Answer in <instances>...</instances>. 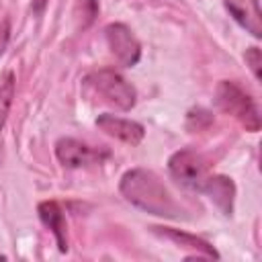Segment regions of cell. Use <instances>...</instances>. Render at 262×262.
<instances>
[{
    "mask_svg": "<svg viewBox=\"0 0 262 262\" xmlns=\"http://www.w3.org/2000/svg\"><path fill=\"white\" fill-rule=\"evenodd\" d=\"M119 190L131 205H135L145 213L168 217V219L184 217L180 203L172 196V192L164 186V182L151 170H145V168L127 170L121 178Z\"/></svg>",
    "mask_w": 262,
    "mask_h": 262,
    "instance_id": "1",
    "label": "cell"
},
{
    "mask_svg": "<svg viewBox=\"0 0 262 262\" xmlns=\"http://www.w3.org/2000/svg\"><path fill=\"white\" fill-rule=\"evenodd\" d=\"M84 88L100 102L115 106L117 111H131L137 100L135 88L115 70L104 68L84 78Z\"/></svg>",
    "mask_w": 262,
    "mask_h": 262,
    "instance_id": "2",
    "label": "cell"
},
{
    "mask_svg": "<svg viewBox=\"0 0 262 262\" xmlns=\"http://www.w3.org/2000/svg\"><path fill=\"white\" fill-rule=\"evenodd\" d=\"M215 102L225 115L235 117L248 131L256 133L260 129V113L254 98L246 90H242L235 82H227V80L221 82L217 86Z\"/></svg>",
    "mask_w": 262,
    "mask_h": 262,
    "instance_id": "3",
    "label": "cell"
},
{
    "mask_svg": "<svg viewBox=\"0 0 262 262\" xmlns=\"http://www.w3.org/2000/svg\"><path fill=\"white\" fill-rule=\"evenodd\" d=\"M168 170L170 174L184 186L192 190H201L205 180L209 178V164L207 160L192 151V149H178L170 156L168 160Z\"/></svg>",
    "mask_w": 262,
    "mask_h": 262,
    "instance_id": "4",
    "label": "cell"
},
{
    "mask_svg": "<svg viewBox=\"0 0 262 262\" xmlns=\"http://www.w3.org/2000/svg\"><path fill=\"white\" fill-rule=\"evenodd\" d=\"M104 37L108 43L111 53L117 57V61L125 68H133L141 57V45L137 37L131 33V29L123 23H111L104 29Z\"/></svg>",
    "mask_w": 262,
    "mask_h": 262,
    "instance_id": "5",
    "label": "cell"
},
{
    "mask_svg": "<svg viewBox=\"0 0 262 262\" xmlns=\"http://www.w3.org/2000/svg\"><path fill=\"white\" fill-rule=\"evenodd\" d=\"M55 156L66 168H82L88 164H100L104 158H108V149L90 147L74 137H61L55 143Z\"/></svg>",
    "mask_w": 262,
    "mask_h": 262,
    "instance_id": "6",
    "label": "cell"
},
{
    "mask_svg": "<svg viewBox=\"0 0 262 262\" xmlns=\"http://www.w3.org/2000/svg\"><path fill=\"white\" fill-rule=\"evenodd\" d=\"M96 127L100 131H104L106 135H111V137H115L119 141H125L129 145L141 143V139L145 135L143 125H139V123H135L131 119H123V117L111 115V113L98 115L96 117Z\"/></svg>",
    "mask_w": 262,
    "mask_h": 262,
    "instance_id": "7",
    "label": "cell"
},
{
    "mask_svg": "<svg viewBox=\"0 0 262 262\" xmlns=\"http://www.w3.org/2000/svg\"><path fill=\"white\" fill-rule=\"evenodd\" d=\"M225 8L237 25H242L252 37H262V12L258 0H223Z\"/></svg>",
    "mask_w": 262,
    "mask_h": 262,
    "instance_id": "8",
    "label": "cell"
},
{
    "mask_svg": "<svg viewBox=\"0 0 262 262\" xmlns=\"http://www.w3.org/2000/svg\"><path fill=\"white\" fill-rule=\"evenodd\" d=\"M203 194H207L219 209L223 215H231L233 213V201H235V184L231 178L221 176V174H209V178L205 180L203 188L199 190Z\"/></svg>",
    "mask_w": 262,
    "mask_h": 262,
    "instance_id": "9",
    "label": "cell"
},
{
    "mask_svg": "<svg viewBox=\"0 0 262 262\" xmlns=\"http://www.w3.org/2000/svg\"><path fill=\"white\" fill-rule=\"evenodd\" d=\"M39 219L43 221L45 227L51 229V233L55 235L57 248L59 252H68V223L63 217V211L59 209V205L55 201H43L37 207Z\"/></svg>",
    "mask_w": 262,
    "mask_h": 262,
    "instance_id": "10",
    "label": "cell"
},
{
    "mask_svg": "<svg viewBox=\"0 0 262 262\" xmlns=\"http://www.w3.org/2000/svg\"><path fill=\"white\" fill-rule=\"evenodd\" d=\"M151 231L154 233H160V235H164L168 239H172L174 244H178L182 248H190V250L199 252L205 258H219V252L209 242H205V239H201L196 235H190L186 231H180V229H174V227H160V225H154Z\"/></svg>",
    "mask_w": 262,
    "mask_h": 262,
    "instance_id": "11",
    "label": "cell"
},
{
    "mask_svg": "<svg viewBox=\"0 0 262 262\" xmlns=\"http://www.w3.org/2000/svg\"><path fill=\"white\" fill-rule=\"evenodd\" d=\"M12 98H14V74L6 72L2 82H0V131L8 119L10 106H12Z\"/></svg>",
    "mask_w": 262,
    "mask_h": 262,
    "instance_id": "12",
    "label": "cell"
},
{
    "mask_svg": "<svg viewBox=\"0 0 262 262\" xmlns=\"http://www.w3.org/2000/svg\"><path fill=\"white\" fill-rule=\"evenodd\" d=\"M96 14H98V0H78L76 10H74V16L80 20L78 23L80 29H86L88 25H92V20L96 18Z\"/></svg>",
    "mask_w": 262,
    "mask_h": 262,
    "instance_id": "13",
    "label": "cell"
},
{
    "mask_svg": "<svg viewBox=\"0 0 262 262\" xmlns=\"http://www.w3.org/2000/svg\"><path fill=\"white\" fill-rule=\"evenodd\" d=\"M213 121V115L205 108H192L188 115H186V129L190 131H201L205 127H209Z\"/></svg>",
    "mask_w": 262,
    "mask_h": 262,
    "instance_id": "14",
    "label": "cell"
},
{
    "mask_svg": "<svg viewBox=\"0 0 262 262\" xmlns=\"http://www.w3.org/2000/svg\"><path fill=\"white\" fill-rule=\"evenodd\" d=\"M244 57H246V63L250 66L254 78L260 80L262 78V53H260V49L258 47H250V49H246Z\"/></svg>",
    "mask_w": 262,
    "mask_h": 262,
    "instance_id": "15",
    "label": "cell"
},
{
    "mask_svg": "<svg viewBox=\"0 0 262 262\" xmlns=\"http://www.w3.org/2000/svg\"><path fill=\"white\" fill-rule=\"evenodd\" d=\"M45 4H47V0H33V10L35 12H41L45 8Z\"/></svg>",
    "mask_w": 262,
    "mask_h": 262,
    "instance_id": "16",
    "label": "cell"
}]
</instances>
